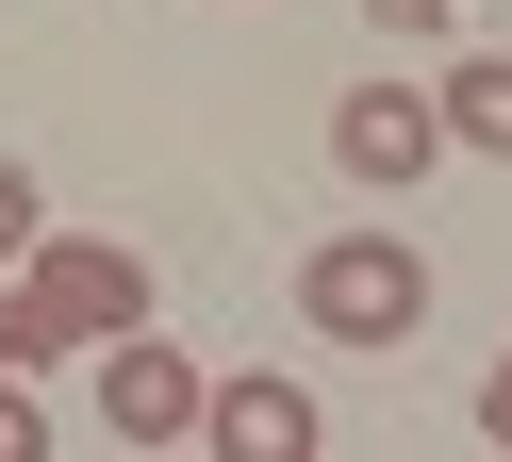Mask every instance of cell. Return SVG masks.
Listing matches in <instances>:
<instances>
[{
	"label": "cell",
	"instance_id": "obj_1",
	"mask_svg": "<svg viewBox=\"0 0 512 462\" xmlns=\"http://www.w3.org/2000/svg\"><path fill=\"white\" fill-rule=\"evenodd\" d=\"M298 314L331 330V347H413V330H430V248L331 231V248H298Z\"/></svg>",
	"mask_w": 512,
	"mask_h": 462
},
{
	"label": "cell",
	"instance_id": "obj_2",
	"mask_svg": "<svg viewBox=\"0 0 512 462\" xmlns=\"http://www.w3.org/2000/svg\"><path fill=\"white\" fill-rule=\"evenodd\" d=\"M17 281H34L50 314L83 330V347L149 330V248H116V231H34V248H17Z\"/></svg>",
	"mask_w": 512,
	"mask_h": 462
},
{
	"label": "cell",
	"instance_id": "obj_3",
	"mask_svg": "<svg viewBox=\"0 0 512 462\" xmlns=\"http://www.w3.org/2000/svg\"><path fill=\"white\" fill-rule=\"evenodd\" d=\"M430 149H446V116H430V83H397V66L331 99V165H347V182H397V198H413Z\"/></svg>",
	"mask_w": 512,
	"mask_h": 462
},
{
	"label": "cell",
	"instance_id": "obj_4",
	"mask_svg": "<svg viewBox=\"0 0 512 462\" xmlns=\"http://www.w3.org/2000/svg\"><path fill=\"white\" fill-rule=\"evenodd\" d=\"M100 429L116 446H199V363H182L166 330H116L100 347Z\"/></svg>",
	"mask_w": 512,
	"mask_h": 462
},
{
	"label": "cell",
	"instance_id": "obj_5",
	"mask_svg": "<svg viewBox=\"0 0 512 462\" xmlns=\"http://www.w3.org/2000/svg\"><path fill=\"white\" fill-rule=\"evenodd\" d=\"M199 446H215V462H314L331 413H314L298 380H199Z\"/></svg>",
	"mask_w": 512,
	"mask_h": 462
},
{
	"label": "cell",
	"instance_id": "obj_6",
	"mask_svg": "<svg viewBox=\"0 0 512 462\" xmlns=\"http://www.w3.org/2000/svg\"><path fill=\"white\" fill-rule=\"evenodd\" d=\"M430 116H446V149H496V165H512V50H463V66L430 83Z\"/></svg>",
	"mask_w": 512,
	"mask_h": 462
},
{
	"label": "cell",
	"instance_id": "obj_7",
	"mask_svg": "<svg viewBox=\"0 0 512 462\" xmlns=\"http://www.w3.org/2000/svg\"><path fill=\"white\" fill-rule=\"evenodd\" d=\"M67 347H83V330L50 314V297L17 281V264H0V363H17V380H50V363H67Z\"/></svg>",
	"mask_w": 512,
	"mask_h": 462
},
{
	"label": "cell",
	"instance_id": "obj_8",
	"mask_svg": "<svg viewBox=\"0 0 512 462\" xmlns=\"http://www.w3.org/2000/svg\"><path fill=\"white\" fill-rule=\"evenodd\" d=\"M34 231H50V198H34V165H17V149H0V264H17V248H34Z\"/></svg>",
	"mask_w": 512,
	"mask_h": 462
},
{
	"label": "cell",
	"instance_id": "obj_9",
	"mask_svg": "<svg viewBox=\"0 0 512 462\" xmlns=\"http://www.w3.org/2000/svg\"><path fill=\"white\" fill-rule=\"evenodd\" d=\"M34 446H50V413H34V380L0 363V462H34Z\"/></svg>",
	"mask_w": 512,
	"mask_h": 462
},
{
	"label": "cell",
	"instance_id": "obj_10",
	"mask_svg": "<svg viewBox=\"0 0 512 462\" xmlns=\"http://www.w3.org/2000/svg\"><path fill=\"white\" fill-rule=\"evenodd\" d=\"M364 17L397 33V50H430V33H446V0H364Z\"/></svg>",
	"mask_w": 512,
	"mask_h": 462
},
{
	"label": "cell",
	"instance_id": "obj_11",
	"mask_svg": "<svg viewBox=\"0 0 512 462\" xmlns=\"http://www.w3.org/2000/svg\"><path fill=\"white\" fill-rule=\"evenodd\" d=\"M479 446H512V347H496V380H479Z\"/></svg>",
	"mask_w": 512,
	"mask_h": 462
}]
</instances>
